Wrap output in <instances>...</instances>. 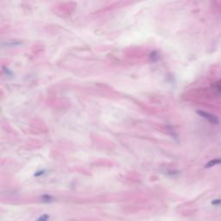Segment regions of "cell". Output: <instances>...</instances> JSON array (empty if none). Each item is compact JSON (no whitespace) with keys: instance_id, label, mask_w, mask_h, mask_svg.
Returning <instances> with one entry per match:
<instances>
[{"instance_id":"cell-1","label":"cell","mask_w":221,"mask_h":221,"mask_svg":"<svg viewBox=\"0 0 221 221\" xmlns=\"http://www.w3.org/2000/svg\"><path fill=\"white\" fill-rule=\"evenodd\" d=\"M196 113L199 116H200L201 118L206 119L208 122H210L213 124H219L220 123L219 118L217 116L212 114V113H209V112H207L206 111H202V110H198V111H196Z\"/></svg>"},{"instance_id":"cell-2","label":"cell","mask_w":221,"mask_h":221,"mask_svg":"<svg viewBox=\"0 0 221 221\" xmlns=\"http://www.w3.org/2000/svg\"><path fill=\"white\" fill-rule=\"evenodd\" d=\"M218 164H221V158H214V159H212L211 161H209L208 162L206 163L205 165V168L206 169H210L215 165H218Z\"/></svg>"},{"instance_id":"cell-3","label":"cell","mask_w":221,"mask_h":221,"mask_svg":"<svg viewBox=\"0 0 221 221\" xmlns=\"http://www.w3.org/2000/svg\"><path fill=\"white\" fill-rule=\"evenodd\" d=\"M49 219V215L48 214H43V215H42L41 217H39L38 218V220L36 221H48Z\"/></svg>"},{"instance_id":"cell-4","label":"cell","mask_w":221,"mask_h":221,"mask_svg":"<svg viewBox=\"0 0 221 221\" xmlns=\"http://www.w3.org/2000/svg\"><path fill=\"white\" fill-rule=\"evenodd\" d=\"M42 199H43V201H46V202H49V201H51V199H52L51 196H49V195H44V196L42 197Z\"/></svg>"},{"instance_id":"cell-5","label":"cell","mask_w":221,"mask_h":221,"mask_svg":"<svg viewBox=\"0 0 221 221\" xmlns=\"http://www.w3.org/2000/svg\"><path fill=\"white\" fill-rule=\"evenodd\" d=\"M212 204L213 205H220V204H221V199H214V200H213L212 201Z\"/></svg>"}]
</instances>
